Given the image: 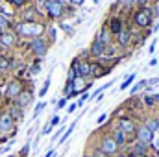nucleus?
<instances>
[{"label": "nucleus", "mask_w": 159, "mask_h": 157, "mask_svg": "<svg viewBox=\"0 0 159 157\" xmlns=\"http://www.w3.org/2000/svg\"><path fill=\"white\" fill-rule=\"evenodd\" d=\"M44 32V26L39 22H20L17 24V34L20 37H41V34Z\"/></svg>", "instance_id": "f257e3e1"}, {"label": "nucleus", "mask_w": 159, "mask_h": 157, "mask_svg": "<svg viewBox=\"0 0 159 157\" xmlns=\"http://www.w3.org/2000/svg\"><path fill=\"white\" fill-rule=\"evenodd\" d=\"M135 24L137 26H141V28H148L150 24H152V20H154V11L150 9V7H143V9H139L137 13H135Z\"/></svg>", "instance_id": "f03ea898"}, {"label": "nucleus", "mask_w": 159, "mask_h": 157, "mask_svg": "<svg viewBox=\"0 0 159 157\" xmlns=\"http://www.w3.org/2000/svg\"><path fill=\"white\" fill-rule=\"evenodd\" d=\"M44 7H46L48 15H50L52 19H59V17L63 15V11H65L61 0H46V2H44Z\"/></svg>", "instance_id": "7ed1b4c3"}, {"label": "nucleus", "mask_w": 159, "mask_h": 157, "mask_svg": "<svg viewBox=\"0 0 159 157\" xmlns=\"http://www.w3.org/2000/svg\"><path fill=\"white\" fill-rule=\"evenodd\" d=\"M30 48H32V52H34L37 57H43V56L46 54V50H48V43L43 39V37H35V39L32 41Z\"/></svg>", "instance_id": "20e7f679"}, {"label": "nucleus", "mask_w": 159, "mask_h": 157, "mask_svg": "<svg viewBox=\"0 0 159 157\" xmlns=\"http://www.w3.org/2000/svg\"><path fill=\"white\" fill-rule=\"evenodd\" d=\"M117 144H115V141H113V137H106V139H102V142H100V152L104 154V155H111V154H117Z\"/></svg>", "instance_id": "39448f33"}, {"label": "nucleus", "mask_w": 159, "mask_h": 157, "mask_svg": "<svg viewBox=\"0 0 159 157\" xmlns=\"http://www.w3.org/2000/svg\"><path fill=\"white\" fill-rule=\"evenodd\" d=\"M137 141L148 146V144H152V141H154V133H152L146 126H143V128L137 129Z\"/></svg>", "instance_id": "423d86ee"}, {"label": "nucleus", "mask_w": 159, "mask_h": 157, "mask_svg": "<svg viewBox=\"0 0 159 157\" xmlns=\"http://www.w3.org/2000/svg\"><path fill=\"white\" fill-rule=\"evenodd\" d=\"M20 92H22V87H20V81H17V79H13L7 85V89H6V96L7 98H17Z\"/></svg>", "instance_id": "0eeeda50"}, {"label": "nucleus", "mask_w": 159, "mask_h": 157, "mask_svg": "<svg viewBox=\"0 0 159 157\" xmlns=\"http://www.w3.org/2000/svg\"><path fill=\"white\" fill-rule=\"evenodd\" d=\"M119 129H120V131H124L126 135L137 133V129H135V124H133V120H129V118H120V122H119Z\"/></svg>", "instance_id": "6e6552de"}, {"label": "nucleus", "mask_w": 159, "mask_h": 157, "mask_svg": "<svg viewBox=\"0 0 159 157\" xmlns=\"http://www.w3.org/2000/svg\"><path fill=\"white\" fill-rule=\"evenodd\" d=\"M17 43V35L11 32H2L0 34V44L2 46H13Z\"/></svg>", "instance_id": "1a4fd4ad"}, {"label": "nucleus", "mask_w": 159, "mask_h": 157, "mask_svg": "<svg viewBox=\"0 0 159 157\" xmlns=\"http://www.w3.org/2000/svg\"><path fill=\"white\" fill-rule=\"evenodd\" d=\"M30 104H32V94L26 92V91H22V92L17 96V104H15V105H19V107L22 109V107H26V105H30Z\"/></svg>", "instance_id": "9d476101"}, {"label": "nucleus", "mask_w": 159, "mask_h": 157, "mask_svg": "<svg viewBox=\"0 0 159 157\" xmlns=\"http://www.w3.org/2000/svg\"><path fill=\"white\" fill-rule=\"evenodd\" d=\"M104 50H106V44H102L98 39L93 41V44H91V54H93V56H96V57H102Z\"/></svg>", "instance_id": "9b49d317"}, {"label": "nucleus", "mask_w": 159, "mask_h": 157, "mask_svg": "<svg viewBox=\"0 0 159 157\" xmlns=\"http://www.w3.org/2000/svg\"><path fill=\"white\" fill-rule=\"evenodd\" d=\"M91 76V63L87 61H78V78Z\"/></svg>", "instance_id": "f8f14e48"}, {"label": "nucleus", "mask_w": 159, "mask_h": 157, "mask_svg": "<svg viewBox=\"0 0 159 157\" xmlns=\"http://www.w3.org/2000/svg\"><path fill=\"white\" fill-rule=\"evenodd\" d=\"M122 30H124V28H122V22H120V19L113 17V19L109 20V32H111L113 35H119Z\"/></svg>", "instance_id": "ddd939ff"}, {"label": "nucleus", "mask_w": 159, "mask_h": 157, "mask_svg": "<svg viewBox=\"0 0 159 157\" xmlns=\"http://www.w3.org/2000/svg\"><path fill=\"white\" fill-rule=\"evenodd\" d=\"M117 41H119L120 46H128L129 41H131V32L129 30H122L119 35H117Z\"/></svg>", "instance_id": "4468645a"}, {"label": "nucleus", "mask_w": 159, "mask_h": 157, "mask_svg": "<svg viewBox=\"0 0 159 157\" xmlns=\"http://www.w3.org/2000/svg\"><path fill=\"white\" fill-rule=\"evenodd\" d=\"M11 128H13V118L9 115H2L0 117V129L2 131H9Z\"/></svg>", "instance_id": "2eb2a0df"}, {"label": "nucleus", "mask_w": 159, "mask_h": 157, "mask_svg": "<svg viewBox=\"0 0 159 157\" xmlns=\"http://www.w3.org/2000/svg\"><path fill=\"white\" fill-rule=\"evenodd\" d=\"M113 141L117 146H124L126 144V133L120 131V129H115V135H113Z\"/></svg>", "instance_id": "dca6fc26"}, {"label": "nucleus", "mask_w": 159, "mask_h": 157, "mask_svg": "<svg viewBox=\"0 0 159 157\" xmlns=\"http://www.w3.org/2000/svg\"><path fill=\"white\" fill-rule=\"evenodd\" d=\"M104 72H106V70H104V69H102L98 63H91V76H93V78H100V76H106Z\"/></svg>", "instance_id": "f3484780"}, {"label": "nucleus", "mask_w": 159, "mask_h": 157, "mask_svg": "<svg viewBox=\"0 0 159 157\" xmlns=\"http://www.w3.org/2000/svg\"><path fill=\"white\" fill-rule=\"evenodd\" d=\"M146 150H148V146L137 141V142L133 144V148H131V154H139V155H146Z\"/></svg>", "instance_id": "a211bd4d"}, {"label": "nucleus", "mask_w": 159, "mask_h": 157, "mask_svg": "<svg viewBox=\"0 0 159 157\" xmlns=\"http://www.w3.org/2000/svg\"><path fill=\"white\" fill-rule=\"evenodd\" d=\"M96 39L100 41L102 44H107L109 39H111V32H109V30H102V32L98 34V37H96Z\"/></svg>", "instance_id": "6ab92c4d"}, {"label": "nucleus", "mask_w": 159, "mask_h": 157, "mask_svg": "<svg viewBox=\"0 0 159 157\" xmlns=\"http://www.w3.org/2000/svg\"><path fill=\"white\" fill-rule=\"evenodd\" d=\"M9 117L15 118V120H22V109H20L19 105L11 107V111H9Z\"/></svg>", "instance_id": "aec40b11"}, {"label": "nucleus", "mask_w": 159, "mask_h": 157, "mask_svg": "<svg viewBox=\"0 0 159 157\" xmlns=\"http://www.w3.org/2000/svg\"><path fill=\"white\" fill-rule=\"evenodd\" d=\"M146 128L152 131V133H156V131H159V120L157 118H150L148 122H146Z\"/></svg>", "instance_id": "412c9836"}, {"label": "nucleus", "mask_w": 159, "mask_h": 157, "mask_svg": "<svg viewBox=\"0 0 159 157\" xmlns=\"http://www.w3.org/2000/svg\"><path fill=\"white\" fill-rule=\"evenodd\" d=\"M74 128H76V122H72V124H70V126L67 128V131H65V133L61 135V139H59V142H65V141H67V139L70 137V133L74 131Z\"/></svg>", "instance_id": "4be33fe9"}, {"label": "nucleus", "mask_w": 159, "mask_h": 157, "mask_svg": "<svg viewBox=\"0 0 159 157\" xmlns=\"http://www.w3.org/2000/svg\"><path fill=\"white\" fill-rule=\"evenodd\" d=\"M9 67H11V61L7 57H0V72H6Z\"/></svg>", "instance_id": "5701e85b"}, {"label": "nucleus", "mask_w": 159, "mask_h": 157, "mask_svg": "<svg viewBox=\"0 0 159 157\" xmlns=\"http://www.w3.org/2000/svg\"><path fill=\"white\" fill-rule=\"evenodd\" d=\"M135 79V74H128V78L122 81V85H120V91H124V89H128L129 85H131V81Z\"/></svg>", "instance_id": "b1692460"}, {"label": "nucleus", "mask_w": 159, "mask_h": 157, "mask_svg": "<svg viewBox=\"0 0 159 157\" xmlns=\"http://www.w3.org/2000/svg\"><path fill=\"white\" fill-rule=\"evenodd\" d=\"M7 26H9V20L6 19V15L0 13V30L2 32H7Z\"/></svg>", "instance_id": "393cba45"}, {"label": "nucleus", "mask_w": 159, "mask_h": 157, "mask_svg": "<svg viewBox=\"0 0 159 157\" xmlns=\"http://www.w3.org/2000/svg\"><path fill=\"white\" fill-rule=\"evenodd\" d=\"M144 85H146V79H143V81H139V83H135V85L131 87V94H135V92H139V91H141V89H143Z\"/></svg>", "instance_id": "a878e982"}, {"label": "nucleus", "mask_w": 159, "mask_h": 157, "mask_svg": "<svg viewBox=\"0 0 159 157\" xmlns=\"http://www.w3.org/2000/svg\"><path fill=\"white\" fill-rule=\"evenodd\" d=\"M48 87H50V78L44 79V83H43V89L39 91V96H44V94L48 92Z\"/></svg>", "instance_id": "bb28decb"}, {"label": "nucleus", "mask_w": 159, "mask_h": 157, "mask_svg": "<svg viewBox=\"0 0 159 157\" xmlns=\"http://www.w3.org/2000/svg\"><path fill=\"white\" fill-rule=\"evenodd\" d=\"M44 107H46V102H41V104H37V107H35V111H34V118L39 117V113L44 109Z\"/></svg>", "instance_id": "cd10ccee"}, {"label": "nucleus", "mask_w": 159, "mask_h": 157, "mask_svg": "<svg viewBox=\"0 0 159 157\" xmlns=\"http://www.w3.org/2000/svg\"><path fill=\"white\" fill-rule=\"evenodd\" d=\"M144 104H146V105H154V104H156V100H154V94H148V96H144Z\"/></svg>", "instance_id": "c85d7f7f"}, {"label": "nucleus", "mask_w": 159, "mask_h": 157, "mask_svg": "<svg viewBox=\"0 0 159 157\" xmlns=\"http://www.w3.org/2000/svg\"><path fill=\"white\" fill-rule=\"evenodd\" d=\"M61 28H63L69 35H72V34H74V28H70V26H69V24H65V22H61Z\"/></svg>", "instance_id": "c756f323"}, {"label": "nucleus", "mask_w": 159, "mask_h": 157, "mask_svg": "<svg viewBox=\"0 0 159 157\" xmlns=\"http://www.w3.org/2000/svg\"><path fill=\"white\" fill-rule=\"evenodd\" d=\"M50 131H52V126H50V122H48V124H46V126L43 128V131H41V135H48Z\"/></svg>", "instance_id": "7c9ffc66"}, {"label": "nucleus", "mask_w": 159, "mask_h": 157, "mask_svg": "<svg viewBox=\"0 0 159 157\" xmlns=\"http://www.w3.org/2000/svg\"><path fill=\"white\" fill-rule=\"evenodd\" d=\"M87 98H89V94H87V92H83V94L80 96V100H78V102H76V104H78V105H81V104H83V102H85Z\"/></svg>", "instance_id": "2f4dec72"}, {"label": "nucleus", "mask_w": 159, "mask_h": 157, "mask_svg": "<svg viewBox=\"0 0 159 157\" xmlns=\"http://www.w3.org/2000/svg\"><path fill=\"white\" fill-rule=\"evenodd\" d=\"M59 122H61V118H59V117H52V120H50V126L54 128V126H57Z\"/></svg>", "instance_id": "473e14b6"}, {"label": "nucleus", "mask_w": 159, "mask_h": 157, "mask_svg": "<svg viewBox=\"0 0 159 157\" xmlns=\"http://www.w3.org/2000/svg\"><path fill=\"white\" fill-rule=\"evenodd\" d=\"M65 104H67V98H61V100L57 102V105H56V109H61V107H65Z\"/></svg>", "instance_id": "72a5a7b5"}, {"label": "nucleus", "mask_w": 159, "mask_h": 157, "mask_svg": "<svg viewBox=\"0 0 159 157\" xmlns=\"http://www.w3.org/2000/svg\"><path fill=\"white\" fill-rule=\"evenodd\" d=\"M9 4H13V6H24V2L26 0H7Z\"/></svg>", "instance_id": "f704fd0d"}, {"label": "nucleus", "mask_w": 159, "mask_h": 157, "mask_svg": "<svg viewBox=\"0 0 159 157\" xmlns=\"http://www.w3.org/2000/svg\"><path fill=\"white\" fill-rule=\"evenodd\" d=\"M48 35H50V41L56 39V30L54 28H48Z\"/></svg>", "instance_id": "c9c22d12"}, {"label": "nucleus", "mask_w": 159, "mask_h": 157, "mask_svg": "<svg viewBox=\"0 0 159 157\" xmlns=\"http://www.w3.org/2000/svg\"><path fill=\"white\" fill-rule=\"evenodd\" d=\"M152 146H154V150L159 154V139H154V141H152Z\"/></svg>", "instance_id": "e433bc0d"}, {"label": "nucleus", "mask_w": 159, "mask_h": 157, "mask_svg": "<svg viewBox=\"0 0 159 157\" xmlns=\"http://www.w3.org/2000/svg\"><path fill=\"white\" fill-rule=\"evenodd\" d=\"M106 120H107V115H100V117L96 118V122H98V124H104Z\"/></svg>", "instance_id": "4c0bfd02"}, {"label": "nucleus", "mask_w": 159, "mask_h": 157, "mask_svg": "<svg viewBox=\"0 0 159 157\" xmlns=\"http://www.w3.org/2000/svg\"><path fill=\"white\" fill-rule=\"evenodd\" d=\"M76 107H78V104H70V105L67 107V111H69V113H74V111H76Z\"/></svg>", "instance_id": "58836bf2"}, {"label": "nucleus", "mask_w": 159, "mask_h": 157, "mask_svg": "<svg viewBox=\"0 0 159 157\" xmlns=\"http://www.w3.org/2000/svg\"><path fill=\"white\" fill-rule=\"evenodd\" d=\"M69 2H70L72 6H81V4H83L85 0H69Z\"/></svg>", "instance_id": "ea45409f"}, {"label": "nucleus", "mask_w": 159, "mask_h": 157, "mask_svg": "<svg viewBox=\"0 0 159 157\" xmlns=\"http://www.w3.org/2000/svg\"><path fill=\"white\" fill-rule=\"evenodd\" d=\"M159 81V78H154V79H146V85H156Z\"/></svg>", "instance_id": "a19ab883"}, {"label": "nucleus", "mask_w": 159, "mask_h": 157, "mask_svg": "<svg viewBox=\"0 0 159 157\" xmlns=\"http://www.w3.org/2000/svg\"><path fill=\"white\" fill-rule=\"evenodd\" d=\"M91 157H106V155H104V154H102V152L98 150V152H94V154H93V155H91Z\"/></svg>", "instance_id": "79ce46f5"}, {"label": "nucleus", "mask_w": 159, "mask_h": 157, "mask_svg": "<svg viewBox=\"0 0 159 157\" xmlns=\"http://www.w3.org/2000/svg\"><path fill=\"white\" fill-rule=\"evenodd\" d=\"M28 152H30V144H26V146H24V150H22V155H26Z\"/></svg>", "instance_id": "37998d69"}, {"label": "nucleus", "mask_w": 159, "mask_h": 157, "mask_svg": "<svg viewBox=\"0 0 159 157\" xmlns=\"http://www.w3.org/2000/svg\"><path fill=\"white\" fill-rule=\"evenodd\" d=\"M54 154H56V150H50V152H46V155L44 157H54Z\"/></svg>", "instance_id": "c03bdc74"}, {"label": "nucleus", "mask_w": 159, "mask_h": 157, "mask_svg": "<svg viewBox=\"0 0 159 157\" xmlns=\"http://www.w3.org/2000/svg\"><path fill=\"white\" fill-rule=\"evenodd\" d=\"M154 100H156V104H159V94H154Z\"/></svg>", "instance_id": "a18cd8bd"}, {"label": "nucleus", "mask_w": 159, "mask_h": 157, "mask_svg": "<svg viewBox=\"0 0 159 157\" xmlns=\"http://www.w3.org/2000/svg\"><path fill=\"white\" fill-rule=\"evenodd\" d=\"M137 2H139V4H143V6H146V2H148V0H137Z\"/></svg>", "instance_id": "49530a36"}, {"label": "nucleus", "mask_w": 159, "mask_h": 157, "mask_svg": "<svg viewBox=\"0 0 159 157\" xmlns=\"http://www.w3.org/2000/svg\"><path fill=\"white\" fill-rule=\"evenodd\" d=\"M126 4H133V2H137V0H124Z\"/></svg>", "instance_id": "de8ad7c7"}, {"label": "nucleus", "mask_w": 159, "mask_h": 157, "mask_svg": "<svg viewBox=\"0 0 159 157\" xmlns=\"http://www.w3.org/2000/svg\"><path fill=\"white\" fill-rule=\"evenodd\" d=\"M117 157H126V155H122V154H119V155H117Z\"/></svg>", "instance_id": "09e8293b"}, {"label": "nucleus", "mask_w": 159, "mask_h": 157, "mask_svg": "<svg viewBox=\"0 0 159 157\" xmlns=\"http://www.w3.org/2000/svg\"><path fill=\"white\" fill-rule=\"evenodd\" d=\"M157 157H159V154H157Z\"/></svg>", "instance_id": "8fccbe9b"}, {"label": "nucleus", "mask_w": 159, "mask_h": 157, "mask_svg": "<svg viewBox=\"0 0 159 157\" xmlns=\"http://www.w3.org/2000/svg\"><path fill=\"white\" fill-rule=\"evenodd\" d=\"M157 78H159V76H157Z\"/></svg>", "instance_id": "3c124183"}]
</instances>
